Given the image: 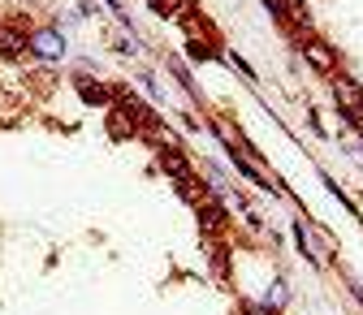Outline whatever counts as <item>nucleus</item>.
Wrapping results in <instances>:
<instances>
[{
  "label": "nucleus",
  "instance_id": "f257e3e1",
  "mask_svg": "<svg viewBox=\"0 0 363 315\" xmlns=\"http://www.w3.org/2000/svg\"><path fill=\"white\" fill-rule=\"evenodd\" d=\"M303 57H307L311 69H320V74H333V69H337V52L329 48L325 39H315V35L303 39Z\"/></svg>",
  "mask_w": 363,
  "mask_h": 315
},
{
  "label": "nucleus",
  "instance_id": "f03ea898",
  "mask_svg": "<svg viewBox=\"0 0 363 315\" xmlns=\"http://www.w3.org/2000/svg\"><path fill=\"white\" fill-rule=\"evenodd\" d=\"M333 91H337V100H342V113H363V86L354 82V78H333Z\"/></svg>",
  "mask_w": 363,
  "mask_h": 315
},
{
  "label": "nucleus",
  "instance_id": "7ed1b4c3",
  "mask_svg": "<svg viewBox=\"0 0 363 315\" xmlns=\"http://www.w3.org/2000/svg\"><path fill=\"white\" fill-rule=\"evenodd\" d=\"M26 48H35L43 61H57V57L65 52V43H61V35H57V30H35V35L26 39Z\"/></svg>",
  "mask_w": 363,
  "mask_h": 315
},
{
  "label": "nucleus",
  "instance_id": "20e7f679",
  "mask_svg": "<svg viewBox=\"0 0 363 315\" xmlns=\"http://www.w3.org/2000/svg\"><path fill=\"white\" fill-rule=\"evenodd\" d=\"M26 52V35H18L13 26H0V57H22Z\"/></svg>",
  "mask_w": 363,
  "mask_h": 315
},
{
  "label": "nucleus",
  "instance_id": "39448f33",
  "mask_svg": "<svg viewBox=\"0 0 363 315\" xmlns=\"http://www.w3.org/2000/svg\"><path fill=\"white\" fill-rule=\"evenodd\" d=\"M173 182H177V190H182V199H199V177L195 173H182V177H173Z\"/></svg>",
  "mask_w": 363,
  "mask_h": 315
},
{
  "label": "nucleus",
  "instance_id": "423d86ee",
  "mask_svg": "<svg viewBox=\"0 0 363 315\" xmlns=\"http://www.w3.org/2000/svg\"><path fill=\"white\" fill-rule=\"evenodd\" d=\"M78 91H82V100H86V104H104V100H108V91H104V86L86 82V78H78Z\"/></svg>",
  "mask_w": 363,
  "mask_h": 315
},
{
  "label": "nucleus",
  "instance_id": "0eeeda50",
  "mask_svg": "<svg viewBox=\"0 0 363 315\" xmlns=\"http://www.w3.org/2000/svg\"><path fill=\"white\" fill-rule=\"evenodd\" d=\"M220 224V207L216 203H203V229H216Z\"/></svg>",
  "mask_w": 363,
  "mask_h": 315
},
{
  "label": "nucleus",
  "instance_id": "6e6552de",
  "mask_svg": "<svg viewBox=\"0 0 363 315\" xmlns=\"http://www.w3.org/2000/svg\"><path fill=\"white\" fill-rule=\"evenodd\" d=\"M242 315H272L268 302H242Z\"/></svg>",
  "mask_w": 363,
  "mask_h": 315
},
{
  "label": "nucleus",
  "instance_id": "1a4fd4ad",
  "mask_svg": "<svg viewBox=\"0 0 363 315\" xmlns=\"http://www.w3.org/2000/svg\"><path fill=\"white\" fill-rule=\"evenodd\" d=\"M281 298H286V285H272V290H268V307H277Z\"/></svg>",
  "mask_w": 363,
  "mask_h": 315
},
{
  "label": "nucleus",
  "instance_id": "9d476101",
  "mask_svg": "<svg viewBox=\"0 0 363 315\" xmlns=\"http://www.w3.org/2000/svg\"><path fill=\"white\" fill-rule=\"evenodd\" d=\"M350 290H354V298H359V302H363V290H359V281H350Z\"/></svg>",
  "mask_w": 363,
  "mask_h": 315
}]
</instances>
